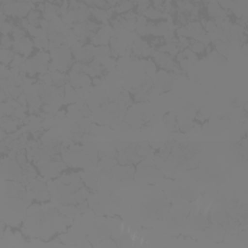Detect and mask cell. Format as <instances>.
<instances>
[{"instance_id": "obj_6", "label": "cell", "mask_w": 248, "mask_h": 248, "mask_svg": "<svg viewBox=\"0 0 248 248\" xmlns=\"http://www.w3.org/2000/svg\"><path fill=\"white\" fill-rule=\"evenodd\" d=\"M205 47H206V46L203 45L202 43L197 42V41H192L191 45H190V46L188 48L191 49L196 55H198V54H200L202 52H204Z\"/></svg>"}, {"instance_id": "obj_3", "label": "cell", "mask_w": 248, "mask_h": 248, "mask_svg": "<svg viewBox=\"0 0 248 248\" xmlns=\"http://www.w3.org/2000/svg\"><path fill=\"white\" fill-rule=\"evenodd\" d=\"M153 56H154V59H155V62L164 70L166 71H173V72H179L180 69H179V66L178 64H176L173 60V58L165 53V52H162L160 50H156L154 52H152Z\"/></svg>"}, {"instance_id": "obj_1", "label": "cell", "mask_w": 248, "mask_h": 248, "mask_svg": "<svg viewBox=\"0 0 248 248\" xmlns=\"http://www.w3.org/2000/svg\"><path fill=\"white\" fill-rule=\"evenodd\" d=\"M26 222H32L33 226H38L44 233H55L57 230L63 231L67 226V218L56 208L45 207L43 204L34 205L29 210V217Z\"/></svg>"}, {"instance_id": "obj_7", "label": "cell", "mask_w": 248, "mask_h": 248, "mask_svg": "<svg viewBox=\"0 0 248 248\" xmlns=\"http://www.w3.org/2000/svg\"><path fill=\"white\" fill-rule=\"evenodd\" d=\"M13 44H14V41H12V39L8 35H2L1 48L10 49V47H13Z\"/></svg>"}, {"instance_id": "obj_4", "label": "cell", "mask_w": 248, "mask_h": 248, "mask_svg": "<svg viewBox=\"0 0 248 248\" xmlns=\"http://www.w3.org/2000/svg\"><path fill=\"white\" fill-rule=\"evenodd\" d=\"M32 48H33V43L27 37L14 41L13 49L15 52H16V54L28 56L32 52Z\"/></svg>"}, {"instance_id": "obj_5", "label": "cell", "mask_w": 248, "mask_h": 248, "mask_svg": "<svg viewBox=\"0 0 248 248\" xmlns=\"http://www.w3.org/2000/svg\"><path fill=\"white\" fill-rule=\"evenodd\" d=\"M15 56H16V54H15L14 50L8 49V48H1V62H2V65L10 64L14 60Z\"/></svg>"}, {"instance_id": "obj_2", "label": "cell", "mask_w": 248, "mask_h": 248, "mask_svg": "<svg viewBox=\"0 0 248 248\" xmlns=\"http://www.w3.org/2000/svg\"><path fill=\"white\" fill-rule=\"evenodd\" d=\"M27 192L32 199H35L38 202H46L49 199L46 186L38 179L31 178Z\"/></svg>"}]
</instances>
